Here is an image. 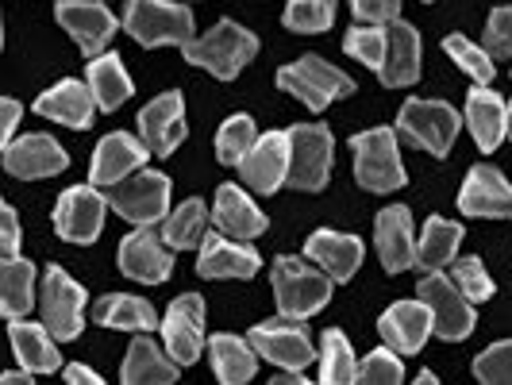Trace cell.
I'll use <instances>...</instances> for the list:
<instances>
[{"instance_id": "cell-1", "label": "cell", "mask_w": 512, "mask_h": 385, "mask_svg": "<svg viewBox=\"0 0 512 385\" xmlns=\"http://www.w3.org/2000/svg\"><path fill=\"white\" fill-rule=\"evenodd\" d=\"M124 31L139 47H189L193 43V12L170 0H128Z\"/></svg>"}, {"instance_id": "cell-2", "label": "cell", "mask_w": 512, "mask_h": 385, "mask_svg": "<svg viewBox=\"0 0 512 385\" xmlns=\"http://www.w3.org/2000/svg\"><path fill=\"white\" fill-rule=\"evenodd\" d=\"M181 51H185V58H189L193 66L216 74L220 81H235L239 70L258 54V39L247 27L235 24V20H220L208 35L193 39V43L181 47Z\"/></svg>"}, {"instance_id": "cell-3", "label": "cell", "mask_w": 512, "mask_h": 385, "mask_svg": "<svg viewBox=\"0 0 512 385\" xmlns=\"http://www.w3.org/2000/svg\"><path fill=\"white\" fill-rule=\"evenodd\" d=\"M274 297L289 320H308L332 301V274L312 270L308 262L282 255L274 262Z\"/></svg>"}, {"instance_id": "cell-4", "label": "cell", "mask_w": 512, "mask_h": 385, "mask_svg": "<svg viewBox=\"0 0 512 385\" xmlns=\"http://www.w3.org/2000/svg\"><path fill=\"white\" fill-rule=\"evenodd\" d=\"M355 151V178L362 189L370 193H393L405 185V166H401V151H397V131L393 128H370L359 131L351 139Z\"/></svg>"}, {"instance_id": "cell-5", "label": "cell", "mask_w": 512, "mask_h": 385, "mask_svg": "<svg viewBox=\"0 0 512 385\" xmlns=\"http://www.w3.org/2000/svg\"><path fill=\"white\" fill-rule=\"evenodd\" d=\"M278 89L293 93L308 112H324L339 97H351L355 81L347 74H339L335 66H328L324 58L308 54V58H297V62H289V66L278 70Z\"/></svg>"}, {"instance_id": "cell-6", "label": "cell", "mask_w": 512, "mask_h": 385, "mask_svg": "<svg viewBox=\"0 0 512 385\" xmlns=\"http://www.w3.org/2000/svg\"><path fill=\"white\" fill-rule=\"evenodd\" d=\"M108 205L135 228H154L170 208V178L158 170H135L124 181L108 185Z\"/></svg>"}, {"instance_id": "cell-7", "label": "cell", "mask_w": 512, "mask_h": 385, "mask_svg": "<svg viewBox=\"0 0 512 385\" xmlns=\"http://www.w3.org/2000/svg\"><path fill=\"white\" fill-rule=\"evenodd\" d=\"M459 128H462V116L447 101L412 97V101H405L401 116H397V131H401L409 143L424 147V151H432L436 158H447Z\"/></svg>"}, {"instance_id": "cell-8", "label": "cell", "mask_w": 512, "mask_h": 385, "mask_svg": "<svg viewBox=\"0 0 512 385\" xmlns=\"http://www.w3.org/2000/svg\"><path fill=\"white\" fill-rule=\"evenodd\" d=\"M332 174V131L324 124L289 128V181L301 193H320Z\"/></svg>"}, {"instance_id": "cell-9", "label": "cell", "mask_w": 512, "mask_h": 385, "mask_svg": "<svg viewBox=\"0 0 512 385\" xmlns=\"http://www.w3.org/2000/svg\"><path fill=\"white\" fill-rule=\"evenodd\" d=\"M416 297L432 308V324H436V335L447 339V343H459L474 332L478 324V312H474V301L462 297V289L447 274L432 270L424 282L416 285Z\"/></svg>"}, {"instance_id": "cell-10", "label": "cell", "mask_w": 512, "mask_h": 385, "mask_svg": "<svg viewBox=\"0 0 512 385\" xmlns=\"http://www.w3.org/2000/svg\"><path fill=\"white\" fill-rule=\"evenodd\" d=\"M39 312H43V324L51 328L54 339H77L81 324H85V289L62 266H47Z\"/></svg>"}, {"instance_id": "cell-11", "label": "cell", "mask_w": 512, "mask_h": 385, "mask_svg": "<svg viewBox=\"0 0 512 385\" xmlns=\"http://www.w3.org/2000/svg\"><path fill=\"white\" fill-rule=\"evenodd\" d=\"M247 339H251V347L258 351V359L274 362L278 370H305L308 362L316 359L312 355V339L301 328V320H289V316L255 324L247 332Z\"/></svg>"}, {"instance_id": "cell-12", "label": "cell", "mask_w": 512, "mask_h": 385, "mask_svg": "<svg viewBox=\"0 0 512 385\" xmlns=\"http://www.w3.org/2000/svg\"><path fill=\"white\" fill-rule=\"evenodd\" d=\"M108 208V197H101L93 185H74L54 205V231L70 243H93L101 235Z\"/></svg>"}, {"instance_id": "cell-13", "label": "cell", "mask_w": 512, "mask_h": 385, "mask_svg": "<svg viewBox=\"0 0 512 385\" xmlns=\"http://www.w3.org/2000/svg\"><path fill=\"white\" fill-rule=\"evenodd\" d=\"M54 16H58V24L70 31V39H74L89 58H93V54H104L108 39H112L116 27H120V20L104 8L101 0H58V4H54Z\"/></svg>"}, {"instance_id": "cell-14", "label": "cell", "mask_w": 512, "mask_h": 385, "mask_svg": "<svg viewBox=\"0 0 512 385\" xmlns=\"http://www.w3.org/2000/svg\"><path fill=\"white\" fill-rule=\"evenodd\" d=\"M162 339H166V351L181 366L197 362V355L205 351V297L181 293L162 320Z\"/></svg>"}, {"instance_id": "cell-15", "label": "cell", "mask_w": 512, "mask_h": 385, "mask_svg": "<svg viewBox=\"0 0 512 385\" xmlns=\"http://www.w3.org/2000/svg\"><path fill=\"white\" fill-rule=\"evenodd\" d=\"M174 247L162 239V235H154L151 228H135L131 235H124V243H120V270L135 278V282L143 285H158L170 278V270H174V255H170Z\"/></svg>"}, {"instance_id": "cell-16", "label": "cell", "mask_w": 512, "mask_h": 385, "mask_svg": "<svg viewBox=\"0 0 512 385\" xmlns=\"http://www.w3.org/2000/svg\"><path fill=\"white\" fill-rule=\"evenodd\" d=\"M239 174L262 197L278 193L285 181H289V131H266V135H258L251 154L239 162Z\"/></svg>"}, {"instance_id": "cell-17", "label": "cell", "mask_w": 512, "mask_h": 385, "mask_svg": "<svg viewBox=\"0 0 512 385\" xmlns=\"http://www.w3.org/2000/svg\"><path fill=\"white\" fill-rule=\"evenodd\" d=\"M66 166H70V154L62 151L58 139H51V135H20V139H12L4 147V170L12 178H54Z\"/></svg>"}, {"instance_id": "cell-18", "label": "cell", "mask_w": 512, "mask_h": 385, "mask_svg": "<svg viewBox=\"0 0 512 385\" xmlns=\"http://www.w3.org/2000/svg\"><path fill=\"white\" fill-rule=\"evenodd\" d=\"M151 154L154 151L143 139H135L128 131H112V135H104L101 143H97V151H93L89 178H93V185H116V181H124L135 170H143Z\"/></svg>"}, {"instance_id": "cell-19", "label": "cell", "mask_w": 512, "mask_h": 385, "mask_svg": "<svg viewBox=\"0 0 512 385\" xmlns=\"http://www.w3.org/2000/svg\"><path fill=\"white\" fill-rule=\"evenodd\" d=\"M459 208L478 220H512V185L493 166H474L462 181Z\"/></svg>"}, {"instance_id": "cell-20", "label": "cell", "mask_w": 512, "mask_h": 385, "mask_svg": "<svg viewBox=\"0 0 512 385\" xmlns=\"http://www.w3.org/2000/svg\"><path fill=\"white\" fill-rule=\"evenodd\" d=\"M101 104L93 97V89H89V81H74V77H66V81H58L54 89H47L39 101H35V116H47L54 124H62V128H74V131H85L93 128V112H97Z\"/></svg>"}, {"instance_id": "cell-21", "label": "cell", "mask_w": 512, "mask_h": 385, "mask_svg": "<svg viewBox=\"0 0 512 385\" xmlns=\"http://www.w3.org/2000/svg\"><path fill=\"white\" fill-rule=\"evenodd\" d=\"M378 332H382V339L393 347V351L416 355V351L428 343V335L436 332V324H432V308L424 305L420 297H416V301H397L393 308H385L382 312Z\"/></svg>"}, {"instance_id": "cell-22", "label": "cell", "mask_w": 512, "mask_h": 385, "mask_svg": "<svg viewBox=\"0 0 512 385\" xmlns=\"http://www.w3.org/2000/svg\"><path fill=\"white\" fill-rule=\"evenodd\" d=\"M139 135L158 158L174 154L185 139V104L181 93H162L139 112Z\"/></svg>"}, {"instance_id": "cell-23", "label": "cell", "mask_w": 512, "mask_h": 385, "mask_svg": "<svg viewBox=\"0 0 512 385\" xmlns=\"http://www.w3.org/2000/svg\"><path fill=\"white\" fill-rule=\"evenodd\" d=\"M305 255H308V262H316L320 270H328V274H332V282H351V278H355V270L362 266L366 247H362L359 235L320 228V231H312V235H308Z\"/></svg>"}, {"instance_id": "cell-24", "label": "cell", "mask_w": 512, "mask_h": 385, "mask_svg": "<svg viewBox=\"0 0 512 385\" xmlns=\"http://www.w3.org/2000/svg\"><path fill=\"white\" fill-rule=\"evenodd\" d=\"M378 239V258L389 274H401L416 262V235H412V212L405 205H389L378 212L374 224Z\"/></svg>"}, {"instance_id": "cell-25", "label": "cell", "mask_w": 512, "mask_h": 385, "mask_svg": "<svg viewBox=\"0 0 512 385\" xmlns=\"http://www.w3.org/2000/svg\"><path fill=\"white\" fill-rule=\"evenodd\" d=\"M262 258H258L255 247L247 243H235V239H224V235H208L201 243V262H197V274L208 278V282H220V278H255Z\"/></svg>"}, {"instance_id": "cell-26", "label": "cell", "mask_w": 512, "mask_h": 385, "mask_svg": "<svg viewBox=\"0 0 512 385\" xmlns=\"http://www.w3.org/2000/svg\"><path fill=\"white\" fill-rule=\"evenodd\" d=\"M466 128L474 135L478 151H497L509 135V101H501L486 85H474L466 93Z\"/></svg>"}, {"instance_id": "cell-27", "label": "cell", "mask_w": 512, "mask_h": 385, "mask_svg": "<svg viewBox=\"0 0 512 385\" xmlns=\"http://www.w3.org/2000/svg\"><path fill=\"white\" fill-rule=\"evenodd\" d=\"M212 216H216V228L224 231V235H231V239H258V235L266 231L262 208H258L239 185H220V189H216Z\"/></svg>"}, {"instance_id": "cell-28", "label": "cell", "mask_w": 512, "mask_h": 385, "mask_svg": "<svg viewBox=\"0 0 512 385\" xmlns=\"http://www.w3.org/2000/svg\"><path fill=\"white\" fill-rule=\"evenodd\" d=\"M178 366L181 362L174 359L170 351H162L154 339L139 335V339H131L120 378L128 385H170V382H178Z\"/></svg>"}, {"instance_id": "cell-29", "label": "cell", "mask_w": 512, "mask_h": 385, "mask_svg": "<svg viewBox=\"0 0 512 385\" xmlns=\"http://www.w3.org/2000/svg\"><path fill=\"white\" fill-rule=\"evenodd\" d=\"M8 335H12V351L16 362L27 366L31 374H54L62 366V355L54 347V335L47 324H27V320H8Z\"/></svg>"}, {"instance_id": "cell-30", "label": "cell", "mask_w": 512, "mask_h": 385, "mask_svg": "<svg viewBox=\"0 0 512 385\" xmlns=\"http://www.w3.org/2000/svg\"><path fill=\"white\" fill-rule=\"evenodd\" d=\"M382 81L389 89H405L420 77V35L409 24H389V47H385Z\"/></svg>"}, {"instance_id": "cell-31", "label": "cell", "mask_w": 512, "mask_h": 385, "mask_svg": "<svg viewBox=\"0 0 512 385\" xmlns=\"http://www.w3.org/2000/svg\"><path fill=\"white\" fill-rule=\"evenodd\" d=\"M208 359H212V370L224 385L251 382L258 370V351L251 347V339H239V335H212L208 339Z\"/></svg>"}, {"instance_id": "cell-32", "label": "cell", "mask_w": 512, "mask_h": 385, "mask_svg": "<svg viewBox=\"0 0 512 385\" xmlns=\"http://www.w3.org/2000/svg\"><path fill=\"white\" fill-rule=\"evenodd\" d=\"M93 320L101 328H120V332H154L158 316L143 297L131 293H108L93 305Z\"/></svg>"}, {"instance_id": "cell-33", "label": "cell", "mask_w": 512, "mask_h": 385, "mask_svg": "<svg viewBox=\"0 0 512 385\" xmlns=\"http://www.w3.org/2000/svg\"><path fill=\"white\" fill-rule=\"evenodd\" d=\"M35 305V266L27 258H4L0 266V312L4 320H24Z\"/></svg>"}, {"instance_id": "cell-34", "label": "cell", "mask_w": 512, "mask_h": 385, "mask_svg": "<svg viewBox=\"0 0 512 385\" xmlns=\"http://www.w3.org/2000/svg\"><path fill=\"white\" fill-rule=\"evenodd\" d=\"M85 81H89V89H93V97H97V104H101L104 112L120 108V104L135 93V85H131L120 54H97V58H89Z\"/></svg>"}, {"instance_id": "cell-35", "label": "cell", "mask_w": 512, "mask_h": 385, "mask_svg": "<svg viewBox=\"0 0 512 385\" xmlns=\"http://www.w3.org/2000/svg\"><path fill=\"white\" fill-rule=\"evenodd\" d=\"M208 212L212 208L201 201V197H189L185 205H178L166 224H162V239L174 247V251H193L208 239Z\"/></svg>"}, {"instance_id": "cell-36", "label": "cell", "mask_w": 512, "mask_h": 385, "mask_svg": "<svg viewBox=\"0 0 512 385\" xmlns=\"http://www.w3.org/2000/svg\"><path fill=\"white\" fill-rule=\"evenodd\" d=\"M459 243H462L459 224H451V220H443V216H432V220L424 224V231H420V239H416V262H420L424 270H443L447 262H455Z\"/></svg>"}, {"instance_id": "cell-37", "label": "cell", "mask_w": 512, "mask_h": 385, "mask_svg": "<svg viewBox=\"0 0 512 385\" xmlns=\"http://www.w3.org/2000/svg\"><path fill=\"white\" fill-rule=\"evenodd\" d=\"M320 382L328 385L359 382V359H355L347 335L339 332V328L324 332V343H320Z\"/></svg>"}, {"instance_id": "cell-38", "label": "cell", "mask_w": 512, "mask_h": 385, "mask_svg": "<svg viewBox=\"0 0 512 385\" xmlns=\"http://www.w3.org/2000/svg\"><path fill=\"white\" fill-rule=\"evenodd\" d=\"M258 143V128L251 116H231L224 120V128L216 131V158L224 162V166H239L251 147Z\"/></svg>"}, {"instance_id": "cell-39", "label": "cell", "mask_w": 512, "mask_h": 385, "mask_svg": "<svg viewBox=\"0 0 512 385\" xmlns=\"http://www.w3.org/2000/svg\"><path fill=\"white\" fill-rule=\"evenodd\" d=\"M385 47H389V27L385 24L351 27L347 39H343V51L351 54L355 62H362V66H370V70H382Z\"/></svg>"}, {"instance_id": "cell-40", "label": "cell", "mask_w": 512, "mask_h": 385, "mask_svg": "<svg viewBox=\"0 0 512 385\" xmlns=\"http://www.w3.org/2000/svg\"><path fill=\"white\" fill-rule=\"evenodd\" d=\"M335 20V0H289L285 4V27L297 35H320Z\"/></svg>"}, {"instance_id": "cell-41", "label": "cell", "mask_w": 512, "mask_h": 385, "mask_svg": "<svg viewBox=\"0 0 512 385\" xmlns=\"http://www.w3.org/2000/svg\"><path fill=\"white\" fill-rule=\"evenodd\" d=\"M443 51L451 54V62H455L459 70H466L478 85H489V81H493V54H489L486 47H478V43H470V39H462V35H447Z\"/></svg>"}, {"instance_id": "cell-42", "label": "cell", "mask_w": 512, "mask_h": 385, "mask_svg": "<svg viewBox=\"0 0 512 385\" xmlns=\"http://www.w3.org/2000/svg\"><path fill=\"white\" fill-rule=\"evenodd\" d=\"M401 378H405V362H401V351H393L389 343L359 362V382L366 385H397Z\"/></svg>"}, {"instance_id": "cell-43", "label": "cell", "mask_w": 512, "mask_h": 385, "mask_svg": "<svg viewBox=\"0 0 512 385\" xmlns=\"http://www.w3.org/2000/svg\"><path fill=\"white\" fill-rule=\"evenodd\" d=\"M451 282L462 289L466 301H489L493 297V278L486 274L482 258H455V270H451Z\"/></svg>"}, {"instance_id": "cell-44", "label": "cell", "mask_w": 512, "mask_h": 385, "mask_svg": "<svg viewBox=\"0 0 512 385\" xmlns=\"http://www.w3.org/2000/svg\"><path fill=\"white\" fill-rule=\"evenodd\" d=\"M474 374H478V382L486 385H512V339L486 347L474 359Z\"/></svg>"}, {"instance_id": "cell-45", "label": "cell", "mask_w": 512, "mask_h": 385, "mask_svg": "<svg viewBox=\"0 0 512 385\" xmlns=\"http://www.w3.org/2000/svg\"><path fill=\"white\" fill-rule=\"evenodd\" d=\"M486 51L501 54V58H512V4H505V8H493V12H489Z\"/></svg>"}, {"instance_id": "cell-46", "label": "cell", "mask_w": 512, "mask_h": 385, "mask_svg": "<svg viewBox=\"0 0 512 385\" xmlns=\"http://www.w3.org/2000/svg\"><path fill=\"white\" fill-rule=\"evenodd\" d=\"M351 12L359 24H397L401 0H351Z\"/></svg>"}, {"instance_id": "cell-47", "label": "cell", "mask_w": 512, "mask_h": 385, "mask_svg": "<svg viewBox=\"0 0 512 385\" xmlns=\"http://www.w3.org/2000/svg\"><path fill=\"white\" fill-rule=\"evenodd\" d=\"M0 228H4V239H0V251L4 258L20 255V220H16V208L0 205Z\"/></svg>"}, {"instance_id": "cell-48", "label": "cell", "mask_w": 512, "mask_h": 385, "mask_svg": "<svg viewBox=\"0 0 512 385\" xmlns=\"http://www.w3.org/2000/svg\"><path fill=\"white\" fill-rule=\"evenodd\" d=\"M20 101L16 97H4V104H0V143L8 147L12 139H16V124H20Z\"/></svg>"}, {"instance_id": "cell-49", "label": "cell", "mask_w": 512, "mask_h": 385, "mask_svg": "<svg viewBox=\"0 0 512 385\" xmlns=\"http://www.w3.org/2000/svg\"><path fill=\"white\" fill-rule=\"evenodd\" d=\"M62 378H66L70 385H101V374H97V370H89V366H81V362H70Z\"/></svg>"}, {"instance_id": "cell-50", "label": "cell", "mask_w": 512, "mask_h": 385, "mask_svg": "<svg viewBox=\"0 0 512 385\" xmlns=\"http://www.w3.org/2000/svg\"><path fill=\"white\" fill-rule=\"evenodd\" d=\"M4 382L8 385H20V382H31V370H8V374H4Z\"/></svg>"}, {"instance_id": "cell-51", "label": "cell", "mask_w": 512, "mask_h": 385, "mask_svg": "<svg viewBox=\"0 0 512 385\" xmlns=\"http://www.w3.org/2000/svg\"><path fill=\"white\" fill-rule=\"evenodd\" d=\"M509 139H512V104H509Z\"/></svg>"}, {"instance_id": "cell-52", "label": "cell", "mask_w": 512, "mask_h": 385, "mask_svg": "<svg viewBox=\"0 0 512 385\" xmlns=\"http://www.w3.org/2000/svg\"><path fill=\"white\" fill-rule=\"evenodd\" d=\"M424 4H432V0H424Z\"/></svg>"}]
</instances>
